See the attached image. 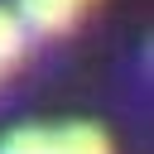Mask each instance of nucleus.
<instances>
[{
    "mask_svg": "<svg viewBox=\"0 0 154 154\" xmlns=\"http://www.w3.org/2000/svg\"><path fill=\"white\" fill-rule=\"evenodd\" d=\"M0 154H53V130L38 125H19L0 140Z\"/></svg>",
    "mask_w": 154,
    "mask_h": 154,
    "instance_id": "nucleus-4",
    "label": "nucleus"
},
{
    "mask_svg": "<svg viewBox=\"0 0 154 154\" xmlns=\"http://www.w3.org/2000/svg\"><path fill=\"white\" fill-rule=\"evenodd\" d=\"M24 48H29V34H24L19 14H14L10 5H0V72L14 67V63L24 58Z\"/></svg>",
    "mask_w": 154,
    "mask_h": 154,
    "instance_id": "nucleus-3",
    "label": "nucleus"
},
{
    "mask_svg": "<svg viewBox=\"0 0 154 154\" xmlns=\"http://www.w3.org/2000/svg\"><path fill=\"white\" fill-rule=\"evenodd\" d=\"M96 0H14V14L24 24V34H67Z\"/></svg>",
    "mask_w": 154,
    "mask_h": 154,
    "instance_id": "nucleus-1",
    "label": "nucleus"
},
{
    "mask_svg": "<svg viewBox=\"0 0 154 154\" xmlns=\"http://www.w3.org/2000/svg\"><path fill=\"white\" fill-rule=\"evenodd\" d=\"M53 154H111V140H106L96 125L77 120V125L53 130Z\"/></svg>",
    "mask_w": 154,
    "mask_h": 154,
    "instance_id": "nucleus-2",
    "label": "nucleus"
}]
</instances>
